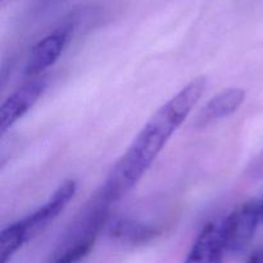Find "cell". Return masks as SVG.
<instances>
[{
    "instance_id": "52a82bcc",
    "label": "cell",
    "mask_w": 263,
    "mask_h": 263,
    "mask_svg": "<svg viewBox=\"0 0 263 263\" xmlns=\"http://www.w3.org/2000/svg\"><path fill=\"white\" fill-rule=\"evenodd\" d=\"M246 99V90L240 87H229L222 90L215 97L208 100L207 104L202 108L197 116L195 125L203 127L210 123L217 122L222 118L234 115Z\"/></svg>"
},
{
    "instance_id": "7a4b0ae2",
    "label": "cell",
    "mask_w": 263,
    "mask_h": 263,
    "mask_svg": "<svg viewBox=\"0 0 263 263\" xmlns=\"http://www.w3.org/2000/svg\"><path fill=\"white\" fill-rule=\"evenodd\" d=\"M261 222V202L248 199L234 208L222 222L223 241L228 252L244 251L254 238Z\"/></svg>"
},
{
    "instance_id": "ba28073f",
    "label": "cell",
    "mask_w": 263,
    "mask_h": 263,
    "mask_svg": "<svg viewBox=\"0 0 263 263\" xmlns=\"http://www.w3.org/2000/svg\"><path fill=\"white\" fill-rule=\"evenodd\" d=\"M161 230L156 225L133 218H120L109 228L110 238L128 246H140L156 239Z\"/></svg>"
},
{
    "instance_id": "277c9868",
    "label": "cell",
    "mask_w": 263,
    "mask_h": 263,
    "mask_svg": "<svg viewBox=\"0 0 263 263\" xmlns=\"http://www.w3.org/2000/svg\"><path fill=\"white\" fill-rule=\"evenodd\" d=\"M48 77L39 76L25 82L5 99L0 108V134L4 135L35 105L48 87Z\"/></svg>"
},
{
    "instance_id": "4fadbf2b",
    "label": "cell",
    "mask_w": 263,
    "mask_h": 263,
    "mask_svg": "<svg viewBox=\"0 0 263 263\" xmlns=\"http://www.w3.org/2000/svg\"><path fill=\"white\" fill-rule=\"evenodd\" d=\"M2 2H4V0H2Z\"/></svg>"
},
{
    "instance_id": "6da1fadb",
    "label": "cell",
    "mask_w": 263,
    "mask_h": 263,
    "mask_svg": "<svg viewBox=\"0 0 263 263\" xmlns=\"http://www.w3.org/2000/svg\"><path fill=\"white\" fill-rule=\"evenodd\" d=\"M205 87L207 77H195L152 116L103 185L100 194L107 202L112 204L120 200L140 181L175 131L192 113Z\"/></svg>"
},
{
    "instance_id": "5b68a950",
    "label": "cell",
    "mask_w": 263,
    "mask_h": 263,
    "mask_svg": "<svg viewBox=\"0 0 263 263\" xmlns=\"http://www.w3.org/2000/svg\"><path fill=\"white\" fill-rule=\"evenodd\" d=\"M72 30H73V26L68 23L41 39L33 46L28 57L25 68L26 76L31 79L43 76V72L53 66L62 55L71 39Z\"/></svg>"
},
{
    "instance_id": "8fae6325",
    "label": "cell",
    "mask_w": 263,
    "mask_h": 263,
    "mask_svg": "<svg viewBox=\"0 0 263 263\" xmlns=\"http://www.w3.org/2000/svg\"><path fill=\"white\" fill-rule=\"evenodd\" d=\"M247 263H263V248L257 249L249 256Z\"/></svg>"
},
{
    "instance_id": "8992f818",
    "label": "cell",
    "mask_w": 263,
    "mask_h": 263,
    "mask_svg": "<svg viewBox=\"0 0 263 263\" xmlns=\"http://www.w3.org/2000/svg\"><path fill=\"white\" fill-rule=\"evenodd\" d=\"M223 252L222 222H208L198 234L184 263H222Z\"/></svg>"
},
{
    "instance_id": "30bf717a",
    "label": "cell",
    "mask_w": 263,
    "mask_h": 263,
    "mask_svg": "<svg viewBox=\"0 0 263 263\" xmlns=\"http://www.w3.org/2000/svg\"><path fill=\"white\" fill-rule=\"evenodd\" d=\"M251 171L254 176H263V151L257 157L256 161L252 163Z\"/></svg>"
},
{
    "instance_id": "9c48e42d",
    "label": "cell",
    "mask_w": 263,
    "mask_h": 263,
    "mask_svg": "<svg viewBox=\"0 0 263 263\" xmlns=\"http://www.w3.org/2000/svg\"><path fill=\"white\" fill-rule=\"evenodd\" d=\"M25 243H27V238L20 221L3 229L0 233V263L9 262Z\"/></svg>"
},
{
    "instance_id": "3957f363",
    "label": "cell",
    "mask_w": 263,
    "mask_h": 263,
    "mask_svg": "<svg viewBox=\"0 0 263 263\" xmlns=\"http://www.w3.org/2000/svg\"><path fill=\"white\" fill-rule=\"evenodd\" d=\"M77 190V182L69 179L62 182L55 192L50 195L48 202L44 203L40 208L28 215L23 220H20L23 230L26 233L27 241L43 233L68 205Z\"/></svg>"
},
{
    "instance_id": "7c38bea8",
    "label": "cell",
    "mask_w": 263,
    "mask_h": 263,
    "mask_svg": "<svg viewBox=\"0 0 263 263\" xmlns=\"http://www.w3.org/2000/svg\"><path fill=\"white\" fill-rule=\"evenodd\" d=\"M259 202H261V221L263 222V198L262 200H259Z\"/></svg>"
}]
</instances>
